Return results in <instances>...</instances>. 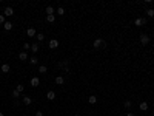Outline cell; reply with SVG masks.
I'll return each instance as SVG.
<instances>
[{"instance_id":"1","label":"cell","mask_w":154,"mask_h":116,"mask_svg":"<svg viewBox=\"0 0 154 116\" xmlns=\"http://www.w3.org/2000/svg\"><path fill=\"white\" fill-rule=\"evenodd\" d=\"M105 45H106V43H105V40H103L102 37H99V39H95V40H94L93 47H94L95 50H99V48H103V47H105Z\"/></svg>"},{"instance_id":"2","label":"cell","mask_w":154,"mask_h":116,"mask_svg":"<svg viewBox=\"0 0 154 116\" xmlns=\"http://www.w3.org/2000/svg\"><path fill=\"white\" fill-rule=\"evenodd\" d=\"M139 40H140V43H142V45H148L149 42H151V37L143 33V34H140V36H139Z\"/></svg>"},{"instance_id":"3","label":"cell","mask_w":154,"mask_h":116,"mask_svg":"<svg viewBox=\"0 0 154 116\" xmlns=\"http://www.w3.org/2000/svg\"><path fill=\"white\" fill-rule=\"evenodd\" d=\"M3 16H5V17H11V16H14V9H12L11 6H6L5 11H3Z\"/></svg>"},{"instance_id":"4","label":"cell","mask_w":154,"mask_h":116,"mask_svg":"<svg viewBox=\"0 0 154 116\" xmlns=\"http://www.w3.org/2000/svg\"><path fill=\"white\" fill-rule=\"evenodd\" d=\"M48 47L51 48V50H56L57 47H59V40H57V39H51V40H49V43H48Z\"/></svg>"},{"instance_id":"5","label":"cell","mask_w":154,"mask_h":116,"mask_svg":"<svg viewBox=\"0 0 154 116\" xmlns=\"http://www.w3.org/2000/svg\"><path fill=\"white\" fill-rule=\"evenodd\" d=\"M145 22H147V20H145L143 17H137V19L134 20V25H136V26H143Z\"/></svg>"},{"instance_id":"6","label":"cell","mask_w":154,"mask_h":116,"mask_svg":"<svg viewBox=\"0 0 154 116\" xmlns=\"http://www.w3.org/2000/svg\"><path fill=\"white\" fill-rule=\"evenodd\" d=\"M31 102H32V99L29 96H23L22 98V104L23 105H31Z\"/></svg>"},{"instance_id":"7","label":"cell","mask_w":154,"mask_h":116,"mask_svg":"<svg viewBox=\"0 0 154 116\" xmlns=\"http://www.w3.org/2000/svg\"><path fill=\"white\" fill-rule=\"evenodd\" d=\"M0 70H2V73H9L11 67H9V64H2V67H0Z\"/></svg>"},{"instance_id":"8","label":"cell","mask_w":154,"mask_h":116,"mask_svg":"<svg viewBox=\"0 0 154 116\" xmlns=\"http://www.w3.org/2000/svg\"><path fill=\"white\" fill-rule=\"evenodd\" d=\"M26 34H28V37H36L37 33H36L34 28H28V30H26Z\"/></svg>"},{"instance_id":"9","label":"cell","mask_w":154,"mask_h":116,"mask_svg":"<svg viewBox=\"0 0 154 116\" xmlns=\"http://www.w3.org/2000/svg\"><path fill=\"white\" fill-rule=\"evenodd\" d=\"M40 85V77H32L31 79V87H39Z\"/></svg>"},{"instance_id":"10","label":"cell","mask_w":154,"mask_h":116,"mask_svg":"<svg viewBox=\"0 0 154 116\" xmlns=\"http://www.w3.org/2000/svg\"><path fill=\"white\" fill-rule=\"evenodd\" d=\"M139 108L142 110V111H147V110H148V102H147V101L140 102V104H139Z\"/></svg>"},{"instance_id":"11","label":"cell","mask_w":154,"mask_h":116,"mask_svg":"<svg viewBox=\"0 0 154 116\" xmlns=\"http://www.w3.org/2000/svg\"><path fill=\"white\" fill-rule=\"evenodd\" d=\"M19 59L20 60H28V51H22V53H20V54H19Z\"/></svg>"},{"instance_id":"12","label":"cell","mask_w":154,"mask_h":116,"mask_svg":"<svg viewBox=\"0 0 154 116\" xmlns=\"http://www.w3.org/2000/svg\"><path fill=\"white\" fill-rule=\"evenodd\" d=\"M56 84H57V85H63V84H65V77H63V76H57V77H56Z\"/></svg>"},{"instance_id":"13","label":"cell","mask_w":154,"mask_h":116,"mask_svg":"<svg viewBox=\"0 0 154 116\" xmlns=\"http://www.w3.org/2000/svg\"><path fill=\"white\" fill-rule=\"evenodd\" d=\"M3 28H5L6 31H11L12 30V22H8V20H6V22L3 23Z\"/></svg>"},{"instance_id":"14","label":"cell","mask_w":154,"mask_h":116,"mask_svg":"<svg viewBox=\"0 0 154 116\" xmlns=\"http://www.w3.org/2000/svg\"><path fill=\"white\" fill-rule=\"evenodd\" d=\"M39 50H40L39 43H32V45H31V51L34 53V54H36V53H39Z\"/></svg>"},{"instance_id":"15","label":"cell","mask_w":154,"mask_h":116,"mask_svg":"<svg viewBox=\"0 0 154 116\" xmlns=\"http://www.w3.org/2000/svg\"><path fill=\"white\" fill-rule=\"evenodd\" d=\"M46 71H48V67H46V65H39V73H40V74H45Z\"/></svg>"},{"instance_id":"16","label":"cell","mask_w":154,"mask_h":116,"mask_svg":"<svg viewBox=\"0 0 154 116\" xmlns=\"http://www.w3.org/2000/svg\"><path fill=\"white\" fill-rule=\"evenodd\" d=\"M46 22H48V23H54V22H56V14L46 16Z\"/></svg>"},{"instance_id":"17","label":"cell","mask_w":154,"mask_h":116,"mask_svg":"<svg viewBox=\"0 0 154 116\" xmlns=\"http://www.w3.org/2000/svg\"><path fill=\"white\" fill-rule=\"evenodd\" d=\"M46 98L49 99V101H54V99H56V93H54V91H48L46 93Z\"/></svg>"},{"instance_id":"18","label":"cell","mask_w":154,"mask_h":116,"mask_svg":"<svg viewBox=\"0 0 154 116\" xmlns=\"http://www.w3.org/2000/svg\"><path fill=\"white\" fill-rule=\"evenodd\" d=\"M45 11H46V16H52L54 12H56V11H54V8H52V6H46V9H45Z\"/></svg>"},{"instance_id":"19","label":"cell","mask_w":154,"mask_h":116,"mask_svg":"<svg viewBox=\"0 0 154 116\" xmlns=\"http://www.w3.org/2000/svg\"><path fill=\"white\" fill-rule=\"evenodd\" d=\"M88 102H89V104H95V102H97V96H94V94H91V96L88 98Z\"/></svg>"},{"instance_id":"20","label":"cell","mask_w":154,"mask_h":116,"mask_svg":"<svg viewBox=\"0 0 154 116\" xmlns=\"http://www.w3.org/2000/svg\"><path fill=\"white\" fill-rule=\"evenodd\" d=\"M20 94H22V93H20V91H19V90H17V88H15V90H14V91H12V98H14V99H19V98H20Z\"/></svg>"},{"instance_id":"21","label":"cell","mask_w":154,"mask_h":116,"mask_svg":"<svg viewBox=\"0 0 154 116\" xmlns=\"http://www.w3.org/2000/svg\"><path fill=\"white\" fill-rule=\"evenodd\" d=\"M29 64H31V65H37V64H39V59H37L36 56H32L31 59H29Z\"/></svg>"},{"instance_id":"22","label":"cell","mask_w":154,"mask_h":116,"mask_svg":"<svg viewBox=\"0 0 154 116\" xmlns=\"http://www.w3.org/2000/svg\"><path fill=\"white\" fill-rule=\"evenodd\" d=\"M145 12H147L148 17H154V9H153V8H148V9L145 11Z\"/></svg>"},{"instance_id":"23","label":"cell","mask_w":154,"mask_h":116,"mask_svg":"<svg viewBox=\"0 0 154 116\" xmlns=\"http://www.w3.org/2000/svg\"><path fill=\"white\" fill-rule=\"evenodd\" d=\"M66 65H68V62H66V60H62V62H59V68H66Z\"/></svg>"},{"instance_id":"24","label":"cell","mask_w":154,"mask_h":116,"mask_svg":"<svg viewBox=\"0 0 154 116\" xmlns=\"http://www.w3.org/2000/svg\"><path fill=\"white\" fill-rule=\"evenodd\" d=\"M56 12H57L59 16H65V9H63L62 6H60V8H57V11H56Z\"/></svg>"},{"instance_id":"25","label":"cell","mask_w":154,"mask_h":116,"mask_svg":"<svg viewBox=\"0 0 154 116\" xmlns=\"http://www.w3.org/2000/svg\"><path fill=\"white\" fill-rule=\"evenodd\" d=\"M123 105H125V108H131L132 102H131V101H125V102H123Z\"/></svg>"},{"instance_id":"26","label":"cell","mask_w":154,"mask_h":116,"mask_svg":"<svg viewBox=\"0 0 154 116\" xmlns=\"http://www.w3.org/2000/svg\"><path fill=\"white\" fill-rule=\"evenodd\" d=\"M36 39H37V40H39V42H42V40H43V39H45V36H43V34H42V33H39V34H37V36H36Z\"/></svg>"},{"instance_id":"27","label":"cell","mask_w":154,"mask_h":116,"mask_svg":"<svg viewBox=\"0 0 154 116\" xmlns=\"http://www.w3.org/2000/svg\"><path fill=\"white\" fill-rule=\"evenodd\" d=\"M15 88H17V90H19V91H20V93H22V91H23V90H25V87H23L22 84H19L17 87H15Z\"/></svg>"},{"instance_id":"28","label":"cell","mask_w":154,"mask_h":116,"mask_svg":"<svg viewBox=\"0 0 154 116\" xmlns=\"http://www.w3.org/2000/svg\"><path fill=\"white\" fill-rule=\"evenodd\" d=\"M23 50H26V51H28V50H31V45L28 43V42H26V43H23Z\"/></svg>"},{"instance_id":"29","label":"cell","mask_w":154,"mask_h":116,"mask_svg":"<svg viewBox=\"0 0 154 116\" xmlns=\"http://www.w3.org/2000/svg\"><path fill=\"white\" fill-rule=\"evenodd\" d=\"M5 22H6V17L3 14H0V23H5Z\"/></svg>"},{"instance_id":"30","label":"cell","mask_w":154,"mask_h":116,"mask_svg":"<svg viewBox=\"0 0 154 116\" xmlns=\"http://www.w3.org/2000/svg\"><path fill=\"white\" fill-rule=\"evenodd\" d=\"M36 116H43V111H36Z\"/></svg>"},{"instance_id":"31","label":"cell","mask_w":154,"mask_h":116,"mask_svg":"<svg viewBox=\"0 0 154 116\" xmlns=\"http://www.w3.org/2000/svg\"><path fill=\"white\" fill-rule=\"evenodd\" d=\"M125 116H136V115H134V113H131V111H128V113L125 115Z\"/></svg>"},{"instance_id":"32","label":"cell","mask_w":154,"mask_h":116,"mask_svg":"<svg viewBox=\"0 0 154 116\" xmlns=\"http://www.w3.org/2000/svg\"><path fill=\"white\" fill-rule=\"evenodd\" d=\"M0 116H5V115H3V113H2V111H0Z\"/></svg>"},{"instance_id":"33","label":"cell","mask_w":154,"mask_h":116,"mask_svg":"<svg viewBox=\"0 0 154 116\" xmlns=\"http://www.w3.org/2000/svg\"><path fill=\"white\" fill-rule=\"evenodd\" d=\"M74 116H80V115H79V113H76V115H74Z\"/></svg>"},{"instance_id":"34","label":"cell","mask_w":154,"mask_h":116,"mask_svg":"<svg viewBox=\"0 0 154 116\" xmlns=\"http://www.w3.org/2000/svg\"><path fill=\"white\" fill-rule=\"evenodd\" d=\"M153 107H154V102H153Z\"/></svg>"},{"instance_id":"35","label":"cell","mask_w":154,"mask_h":116,"mask_svg":"<svg viewBox=\"0 0 154 116\" xmlns=\"http://www.w3.org/2000/svg\"><path fill=\"white\" fill-rule=\"evenodd\" d=\"M151 116H154V113H153V115H151Z\"/></svg>"}]
</instances>
